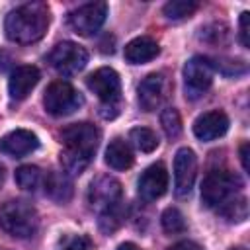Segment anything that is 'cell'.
Returning <instances> with one entry per match:
<instances>
[{"instance_id": "cell-15", "label": "cell", "mask_w": 250, "mask_h": 250, "mask_svg": "<svg viewBox=\"0 0 250 250\" xmlns=\"http://www.w3.org/2000/svg\"><path fill=\"white\" fill-rule=\"evenodd\" d=\"M37 146H39L37 135L31 133V131H27V129L10 131V133H6L0 139V150L4 154H8V156H14V158L25 156V154L33 152Z\"/></svg>"}, {"instance_id": "cell-12", "label": "cell", "mask_w": 250, "mask_h": 250, "mask_svg": "<svg viewBox=\"0 0 250 250\" xmlns=\"http://www.w3.org/2000/svg\"><path fill=\"white\" fill-rule=\"evenodd\" d=\"M121 199V184L111 176H98L88 188V203L94 211H104Z\"/></svg>"}, {"instance_id": "cell-3", "label": "cell", "mask_w": 250, "mask_h": 250, "mask_svg": "<svg viewBox=\"0 0 250 250\" xmlns=\"http://www.w3.org/2000/svg\"><path fill=\"white\" fill-rule=\"evenodd\" d=\"M242 188V180L230 170H211L201 182V201L205 207L219 209L234 197Z\"/></svg>"}, {"instance_id": "cell-26", "label": "cell", "mask_w": 250, "mask_h": 250, "mask_svg": "<svg viewBox=\"0 0 250 250\" xmlns=\"http://www.w3.org/2000/svg\"><path fill=\"white\" fill-rule=\"evenodd\" d=\"M199 39L205 41V43H209V45H223V43H227V39H229V27H227L225 23L213 21V23L201 27Z\"/></svg>"}, {"instance_id": "cell-30", "label": "cell", "mask_w": 250, "mask_h": 250, "mask_svg": "<svg viewBox=\"0 0 250 250\" xmlns=\"http://www.w3.org/2000/svg\"><path fill=\"white\" fill-rule=\"evenodd\" d=\"M240 43H242V47L250 45V41H248V12L240 14Z\"/></svg>"}, {"instance_id": "cell-9", "label": "cell", "mask_w": 250, "mask_h": 250, "mask_svg": "<svg viewBox=\"0 0 250 250\" xmlns=\"http://www.w3.org/2000/svg\"><path fill=\"white\" fill-rule=\"evenodd\" d=\"M107 16V4L105 2H88L78 8H74L68 14V25L78 35H94Z\"/></svg>"}, {"instance_id": "cell-10", "label": "cell", "mask_w": 250, "mask_h": 250, "mask_svg": "<svg viewBox=\"0 0 250 250\" xmlns=\"http://www.w3.org/2000/svg\"><path fill=\"white\" fill-rule=\"evenodd\" d=\"M197 174V156L191 148L184 146L174 156V191L178 197L189 195Z\"/></svg>"}, {"instance_id": "cell-33", "label": "cell", "mask_w": 250, "mask_h": 250, "mask_svg": "<svg viewBox=\"0 0 250 250\" xmlns=\"http://www.w3.org/2000/svg\"><path fill=\"white\" fill-rule=\"evenodd\" d=\"M117 250H143V248H139L135 242H123L117 246Z\"/></svg>"}, {"instance_id": "cell-1", "label": "cell", "mask_w": 250, "mask_h": 250, "mask_svg": "<svg viewBox=\"0 0 250 250\" xmlns=\"http://www.w3.org/2000/svg\"><path fill=\"white\" fill-rule=\"evenodd\" d=\"M49 27V8L43 2L21 4L6 16L4 31L10 41L27 45L39 41Z\"/></svg>"}, {"instance_id": "cell-18", "label": "cell", "mask_w": 250, "mask_h": 250, "mask_svg": "<svg viewBox=\"0 0 250 250\" xmlns=\"http://www.w3.org/2000/svg\"><path fill=\"white\" fill-rule=\"evenodd\" d=\"M45 193L57 201L66 203L72 197V182L64 172H49L45 178Z\"/></svg>"}, {"instance_id": "cell-7", "label": "cell", "mask_w": 250, "mask_h": 250, "mask_svg": "<svg viewBox=\"0 0 250 250\" xmlns=\"http://www.w3.org/2000/svg\"><path fill=\"white\" fill-rule=\"evenodd\" d=\"M213 62L205 57H191L184 66V92L186 98H201L213 84Z\"/></svg>"}, {"instance_id": "cell-31", "label": "cell", "mask_w": 250, "mask_h": 250, "mask_svg": "<svg viewBox=\"0 0 250 250\" xmlns=\"http://www.w3.org/2000/svg\"><path fill=\"white\" fill-rule=\"evenodd\" d=\"M168 250H203L197 242H191V240H182V242H178V244H174V246H170Z\"/></svg>"}, {"instance_id": "cell-6", "label": "cell", "mask_w": 250, "mask_h": 250, "mask_svg": "<svg viewBox=\"0 0 250 250\" xmlns=\"http://www.w3.org/2000/svg\"><path fill=\"white\" fill-rule=\"evenodd\" d=\"M61 141L64 143V148L92 160V156L100 145V129L86 121L72 123L61 131Z\"/></svg>"}, {"instance_id": "cell-34", "label": "cell", "mask_w": 250, "mask_h": 250, "mask_svg": "<svg viewBox=\"0 0 250 250\" xmlns=\"http://www.w3.org/2000/svg\"><path fill=\"white\" fill-rule=\"evenodd\" d=\"M230 250H246V248H240V246H236V248H230Z\"/></svg>"}, {"instance_id": "cell-24", "label": "cell", "mask_w": 250, "mask_h": 250, "mask_svg": "<svg viewBox=\"0 0 250 250\" xmlns=\"http://www.w3.org/2000/svg\"><path fill=\"white\" fill-rule=\"evenodd\" d=\"M88 164H90V158L80 156V154H76V152H72L68 148H64L61 152V166H62V172L66 176H78V174H82Z\"/></svg>"}, {"instance_id": "cell-25", "label": "cell", "mask_w": 250, "mask_h": 250, "mask_svg": "<svg viewBox=\"0 0 250 250\" xmlns=\"http://www.w3.org/2000/svg\"><path fill=\"white\" fill-rule=\"evenodd\" d=\"M129 139L143 152H152L158 146V137L154 135V131H150L146 127H135V129H131Z\"/></svg>"}, {"instance_id": "cell-4", "label": "cell", "mask_w": 250, "mask_h": 250, "mask_svg": "<svg viewBox=\"0 0 250 250\" xmlns=\"http://www.w3.org/2000/svg\"><path fill=\"white\" fill-rule=\"evenodd\" d=\"M86 84L102 100V115L105 119L115 117L119 113V104L117 102H119V96H121L119 74L109 66H102L86 78Z\"/></svg>"}, {"instance_id": "cell-2", "label": "cell", "mask_w": 250, "mask_h": 250, "mask_svg": "<svg viewBox=\"0 0 250 250\" xmlns=\"http://www.w3.org/2000/svg\"><path fill=\"white\" fill-rule=\"evenodd\" d=\"M0 227L16 238H29L37 232L39 217L31 203L10 199L0 207Z\"/></svg>"}, {"instance_id": "cell-21", "label": "cell", "mask_w": 250, "mask_h": 250, "mask_svg": "<svg viewBox=\"0 0 250 250\" xmlns=\"http://www.w3.org/2000/svg\"><path fill=\"white\" fill-rule=\"evenodd\" d=\"M197 8H199V2H195V0H172V2L164 4L162 12L168 20L180 21V20L189 18Z\"/></svg>"}, {"instance_id": "cell-11", "label": "cell", "mask_w": 250, "mask_h": 250, "mask_svg": "<svg viewBox=\"0 0 250 250\" xmlns=\"http://www.w3.org/2000/svg\"><path fill=\"white\" fill-rule=\"evenodd\" d=\"M168 90H170V82L162 72L148 74L146 78L141 80V84L137 88L139 105L145 111H154L156 107H160V104L168 96Z\"/></svg>"}, {"instance_id": "cell-22", "label": "cell", "mask_w": 250, "mask_h": 250, "mask_svg": "<svg viewBox=\"0 0 250 250\" xmlns=\"http://www.w3.org/2000/svg\"><path fill=\"white\" fill-rule=\"evenodd\" d=\"M227 221L230 223H242L248 217V203L246 197H232L230 201H227L225 205H221L217 209Z\"/></svg>"}, {"instance_id": "cell-27", "label": "cell", "mask_w": 250, "mask_h": 250, "mask_svg": "<svg viewBox=\"0 0 250 250\" xmlns=\"http://www.w3.org/2000/svg\"><path fill=\"white\" fill-rule=\"evenodd\" d=\"M160 125L168 139H178L182 133V117L176 107H166L160 113Z\"/></svg>"}, {"instance_id": "cell-28", "label": "cell", "mask_w": 250, "mask_h": 250, "mask_svg": "<svg viewBox=\"0 0 250 250\" xmlns=\"http://www.w3.org/2000/svg\"><path fill=\"white\" fill-rule=\"evenodd\" d=\"M160 223H162V229L168 234H178V232H184L186 230V219H184V215L176 207L164 209V213L160 217Z\"/></svg>"}, {"instance_id": "cell-5", "label": "cell", "mask_w": 250, "mask_h": 250, "mask_svg": "<svg viewBox=\"0 0 250 250\" xmlns=\"http://www.w3.org/2000/svg\"><path fill=\"white\" fill-rule=\"evenodd\" d=\"M82 104H84V100H82L80 92H76L74 86H70L68 82H62V80L49 84V88L45 90V96H43V105H45L47 113H51L55 117L70 115Z\"/></svg>"}, {"instance_id": "cell-19", "label": "cell", "mask_w": 250, "mask_h": 250, "mask_svg": "<svg viewBox=\"0 0 250 250\" xmlns=\"http://www.w3.org/2000/svg\"><path fill=\"white\" fill-rule=\"evenodd\" d=\"M105 164L113 170H127L133 166V150L123 139H113L105 148Z\"/></svg>"}, {"instance_id": "cell-20", "label": "cell", "mask_w": 250, "mask_h": 250, "mask_svg": "<svg viewBox=\"0 0 250 250\" xmlns=\"http://www.w3.org/2000/svg\"><path fill=\"white\" fill-rule=\"evenodd\" d=\"M125 215H127V207L123 205V201L119 199L117 203L109 205L107 209L100 211V219H98V225H100V230L105 232V234H111L115 232L123 221H125Z\"/></svg>"}, {"instance_id": "cell-29", "label": "cell", "mask_w": 250, "mask_h": 250, "mask_svg": "<svg viewBox=\"0 0 250 250\" xmlns=\"http://www.w3.org/2000/svg\"><path fill=\"white\" fill-rule=\"evenodd\" d=\"M57 250H94V244L84 234H68L61 238V244Z\"/></svg>"}, {"instance_id": "cell-32", "label": "cell", "mask_w": 250, "mask_h": 250, "mask_svg": "<svg viewBox=\"0 0 250 250\" xmlns=\"http://www.w3.org/2000/svg\"><path fill=\"white\" fill-rule=\"evenodd\" d=\"M240 162H242L244 172H248V143L246 141L240 145Z\"/></svg>"}, {"instance_id": "cell-13", "label": "cell", "mask_w": 250, "mask_h": 250, "mask_svg": "<svg viewBox=\"0 0 250 250\" xmlns=\"http://www.w3.org/2000/svg\"><path fill=\"white\" fill-rule=\"evenodd\" d=\"M139 195L143 201H154L158 197H162L168 189V172L164 168V164H152L148 166L137 184Z\"/></svg>"}, {"instance_id": "cell-23", "label": "cell", "mask_w": 250, "mask_h": 250, "mask_svg": "<svg viewBox=\"0 0 250 250\" xmlns=\"http://www.w3.org/2000/svg\"><path fill=\"white\" fill-rule=\"evenodd\" d=\"M16 182L21 189H27V191H35L39 188V184L43 182V174L37 166H31V164H25V166H20L16 170Z\"/></svg>"}, {"instance_id": "cell-14", "label": "cell", "mask_w": 250, "mask_h": 250, "mask_svg": "<svg viewBox=\"0 0 250 250\" xmlns=\"http://www.w3.org/2000/svg\"><path fill=\"white\" fill-rule=\"evenodd\" d=\"M227 129H229V117L221 109L205 111L193 123V135L199 141H205V143L223 137L227 133Z\"/></svg>"}, {"instance_id": "cell-8", "label": "cell", "mask_w": 250, "mask_h": 250, "mask_svg": "<svg viewBox=\"0 0 250 250\" xmlns=\"http://www.w3.org/2000/svg\"><path fill=\"white\" fill-rule=\"evenodd\" d=\"M47 62L61 74L64 76H70V74H76L80 72L86 62H88V53L82 45L78 43H72V41H62V43H57L51 53L47 55Z\"/></svg>"}, {"instance_id": "cell-17", "label": "cell", "mask_w": 250, "mask_h": 250, "mask_svg": "<svg viewBox=\"0 0 250 250\" xmlns=\"http://www.w3.org/2000/svg\"><path fill=\"white\" fill-rule=\"evenodd\" d=\"M158 53H160V47L150 37H135L125 45V61L131 64H145L156 59Z\"/></svg>"}, {"instance_id": "cell-16", "label": "cell", "mask_w": 250, "mask_h": 250, "mask_svg": "<svg viewBox=\"0 0 250 250\" xmlns=\"http://www.w3.org/2000/svg\"><path fill=\"white\" fill-rule=\"evenodd\" d=\"M39 82V70L37 66L31 64H21L18 66L8 82V92L12 100H25L29 96V92L37 86Z\"/></svg>"}]
</instances>
